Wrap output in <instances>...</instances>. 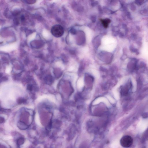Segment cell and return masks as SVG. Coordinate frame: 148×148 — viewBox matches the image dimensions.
Here are the masks:
<instances>
[{"mask_svg": "<svg viewBox=\"0 0 148 148\" xmlns=\"http://www.w3.org/2000/svg\"><path fill=\"white\" fill-rule=\"evenodd\" d=\"M107 97L108 99L109 100L110 102L112 104H114L115 103V100L113 99L110 96H107Z\"/></svg>", "mask_w": 148, "mask_h": 148, "instance_id": "obj_8", "label": "cell"}, {"mask_svg": "<svg viewBox=\"0 0 148 148\" xmlns=\"http://www.w3.org/2000/svg\"><path fill=\"white\" fill-rule=\"evenodd\" d=\"M92 73L93 75L96 78H98L99 76V72L96 70H93Z\"/></svg>", "mask_w": 148, "mask_h": 148, "instance_id": "obj_7", "label": "cell"}, {"mask_svg": "<svg viewBox=\"0 0 148 148\" xmlns=\"http://www.w3.org/2000/svg\"><path fill=\"white\" fill-rule=\"evenodd\" d=\"M77 87L78 89H81L84 86V81L83 78H80L78 80L77 83Z\"/></svg>", "mask_w": 148, "mask_h": 148, "instance_id": "obj_5", "label": "cell"}, {"mask_svg": "<svg viewBox=\"0 0 148 148\" xmlns=\"http://www.w3.org/2000/svg\"><path fill=\"white\" fill-rule=\"evenodd\" d=\"M51 32L54 37L59 38L63 35L64 33V30L61 26L57 24L52 26L51 29Z\"/></svg>", "mask_w": 148, "mask_h": 148, "instance_id": "obj_1", "label": "cell"}, {"mask_svg": "<svg viewBox=\"0 0 148 148\" xmlns=\"http://www.w3.org/2000/svg\"><path fill=\"white\" fill-rule=\"evenodd\" d=\"M101 103H104L108 107H109L111 105L107 99L104 97H100L97 98L93 102V105H97Z\"/></svg>", "mask_w": 148, "mask_h": 148, "instance_id": "obj_3", "label": "cell"}, {"mask_svg": "<svg viewBox=\"0 0 148 148\" xmlns=\"http://www.w3.org/2000/svg\"><path fill=\"white\" fill-rule=\"evenodd\" d=\"M144 138L145 140L148 139V129L147 130L146 132L145 133L144 135Z\"/></svg>", "mask_w": 148, "mask_h": 148, "instance_id": "obj_9", "label": "cell"}, {"mask_svg": "<svg viewBox=\"0 0 148 148\" xmlns=\"http://www.w3.org/2000/svg\"><path fill=\"white\" fill-rule=\"evenodd\" d=\"M23 1L27 3V4H33L36 2V1L33 0H24Z\"/></svg>", "mask_w": 148, "mask_h": 148, "instance_id": "obj_6", "label": "cell"}, {"mask_svg": "<svg viewBox=\"0 0 148 148\" xmlns=\"http://www.w3.org/2000/svg\"><path fill=\"white\" fill-rule=\"evenodd\" d=\"M142 116L144 118H147L148 117V114L147 113H144L143 114Z\"/></svg>", "mask_w": 148, "mask_h": 148, "instance_id": "obj_10", "label": "cell"}, {"mask_svg": "<svg viewBox=\"0 0 148 148\" xmlns=\"http://www.w3.org/2000/svg\"><path fill=\"white\" fill-rule=\"evenodd\" d=\"M100 21L103 27L105 29L107 28L109 24L111 22V20L109 19H100Z\"/></svg>", "mask_w": 148, "mask_h": 148, "instance_id": "obj_4", "label": "cell"}, {"mask_svg": "<svg viewBox=\"0 0 148 148\" xmlns=\"http://www.w3.org/2000/svg\"><path fill=\"white\" fill-rule=\"evenodd\" d=\"M133 139L131 136L125 135L123 136L120 141L121 146L125 148H129L132 145Z\"/></svg>", "mask_w": 148, "mask_h": 148, "instance_id": "obj_2", "label": "cell"}]
</instances>
